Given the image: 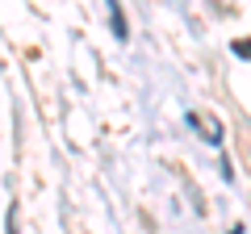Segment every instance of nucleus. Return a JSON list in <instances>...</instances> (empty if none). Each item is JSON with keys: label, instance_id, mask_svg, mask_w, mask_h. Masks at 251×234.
<instances>
[{"label": "nucleus", "instance_id": "obj_1", "mask_svg": "<svg viewBox=\"0 0 251 234\" xmlns=\"http://www.w3.org/2000/svg\"><path fill=\"white\" fill-rule=\"evenodd\" d=\"M188 126L197 130V134L205 138V142H214V146H218V142H222V138H226L222 121H218L214 113H205V109H193V113H188Z\"/></svg>", "mask_w": 251, "mask_h": 234}, {"label": "nucleus", "instance_id": "obj_2", "mask_svg": "<svg viewBox=\"0 0 251 234\" xmlns=\"http://www.w3.org/2000/svg\"><path fill=\"white\" fill-rule=\"evenodd\" d=\"M105 9H109V25H113V38H117V42H126V38H130V29H126V13H122V4H117V0H105Z\"/></svg>", "mask_w": 251, "mask_h": 234}, {"label": "nucleus", "instance_id": "obj_3", "mask_svg": "<svg viewBox=\"0 0 251 234\" xmlns=\"http://www.w3.org/2000/svg\"><path fill=\"white\" fill-rule=\"evenodd\" d=\"M230 50L239 54V59H251V38H234V42H230Z\"/></svg>", "mask_w": 251, "mask_h": 234}]
</instances>
